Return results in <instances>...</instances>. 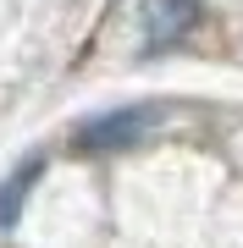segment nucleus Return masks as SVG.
<instances>
[{
	"mask_svg": "<svg viewBox=\"0 0 243 248\" xmlns=\"http://www.w3.org/2000/svg\"><path fill=\"white\" fill-rule=\"evenodd\" d=\"M155 122H161V110H155V105H122V110H105V116H89V122L78 127V138H72V143H78L83 155L127 149V143H138Z\"/></svg>",
	"mask_w": 243,
	"mask_h": 248,
	"instance_id": "nucleus-1",
	"label": "nucleus"
},
{
	"mask_svg": "<svg viewBox=\"0 0 243 248\" xmlns=\"http://www.w3.org/2000/svg\"><path fill=\"white\" fill-rule=\"evenodd\" d=\"M39 171H45V160H22L17 171H11L6 182H0V232L6 226H17V215H22V204H28V193H33V182H39Z\"/></svg>",
	"mask_w": 243,
	"mask_h": 248,
	"instance_id": "nucleus-2",
	"label": "nucleus"
},
{
	"mask_svg": "<svg viewBox=\"0 0 243 248\" xmlns=\"http://www.w3.org/2000/svg\"><path fill=\"white\" fill-rule=\"evenodd\" d=\"M188 22H194V0H155V11H149V45L155 50L171 45L177 33H188Z\"/></svg>",
	"mask_w": 243,
	"mask_h": 248,
	"instance_id": "nucleus-3",
	"label": "nucleus"
}]
</instances>
